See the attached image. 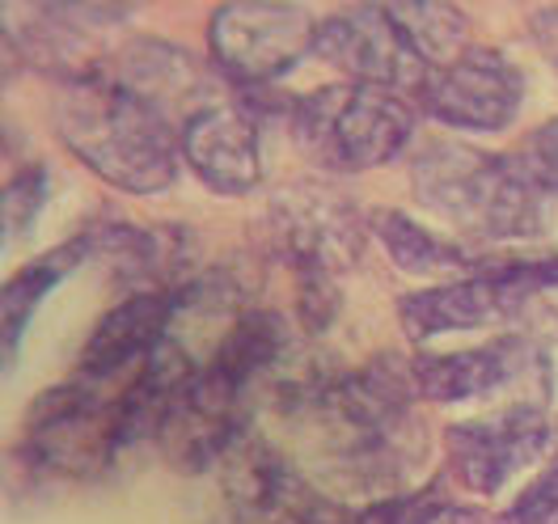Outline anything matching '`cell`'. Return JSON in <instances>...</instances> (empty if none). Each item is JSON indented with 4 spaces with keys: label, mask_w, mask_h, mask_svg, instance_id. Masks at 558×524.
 <instances>
[{
    "label": "cell",
    "mask_w": 558,
    "mask_h": 524,
    "mask_svg": "<svg viewBox=\"0 0 558 524\" xmlns=\"http://www.w3.org/2000/svg\"><path fill=\"white\" fill-rule=\"evenodd\" d=\"M317 22L305 4H225L211 13V60L238 85H271L317 51Z\"/></svg>",
    "instance_id": "obj_7"
},
{
    "label": "cell",
    "mask_w": 558,
    "mask_h": 524,
    "mask_svg": "<svg viewBox=\"0 0 558 524\" xmlns=\"http://www.w3.org/2000/svg\"><path fill=\"white\" fill-rule=\"evenodd\" d=\"M373 233L381 237L389 258L407 271V276H440V271H470V254L457 242H445L436 233H427L411 216L393 208L373 211Z\"/></svg>",
    "instance_id": "obj_17"
},
{
    "label": "cell",
    "mask_w": 558,
    "mask_h": 524,
    "mask_svg": "<svg viewBox=\"0 0 558 524\" xmlns=\"http://www.w3.org/2000/svg\"><path fill=\"white\" fill-rule=\"evenodd\" d=\"M89 249H94V242H89V233H85V237H76V242L51 249L47 258H38V263H31V267H22L13 280L4 283V355L17 348L26 321H31V314L38 309V301L64 280Z\"/></svg>",
    "instance_id": "obj_18"
},
{
    "label": "cell",
    "mask_w": 558,
    "mask_h": 524,
    "mask_svg": "<svg viewBox=\"0 0 558 524\" xmlns=\"http://www.w3.org/2000/svg\"><path fill=\"white\" fill-rule=\"evenodd\" d=\"M499 524H558V449L550 465L517 495V503L499 516Z\"/></svg>",
    "instance_id": "obj_22"
},
{
    "label": "cell",
    "mask_w": 558,
    "mask_h": 524,
    "mask_svg": "<svg viewBox=\"0 0 558 524\" xmlns=\"http://www.w3.org/2000/svg\"><path fill=\"white\" fill-rule=\"evenodd\" d=\"M550 415L537 402L499 406L478 419H465L449 427V470L465 490L495 495L504 490L521 470H529L537 456L550 453Z\"/></svg>",
    "instance_id": "obj_11"
},
{
    "label": "cell",
    "mask_w": 558,
    "mask_h": 524,
    "mask_svg": "<svg viewBox=\"0 0 558 524\" xmlns=\"http://www.w3.org/2000/svg\"><path fill=\"white\" fill-rule=\"evenodd\" d=\"M317 56L339 69L351 85H373L389 89L402 98L423 94L432 69L423 64L411 38L402 35V26L393 22L389 4H355L343 13H330L317 31Z\"/></svg>",
    "instance_id": "obj_9"
},
{
    "label": "cell",
    "mask_w": 558,
    "mask_h": 524,
    "mask_svg": "<svg viewBox=\"0 0 558 524\" xmlns=\"http://www.w3.org/2000/svg\"><path fill=\"white\" fill-rule=\"evenodd\" d=\"M271 381L279 415L317 436L322 461L351 487H393L423 456L415 373L393 355L351 373L279 368Z\"/></svg>",
    "instance_id": "obj_1"
},
{
    "label": "cell",
    "mask_w": 558,
    "mask_h": 524,
    "mask_svg": "<svg viewBox=\"0 0 558 524\" xmlns=\"http://www.w3.org/2000/svg\"><path fill=\"white\" fill-rule=\"evenodd\" d=\"M182 161L186 170L211 186L216 195H250L263 178V153H258V127L245 106L216 102L199 110L182 136Z\"/></svg>",
    "instance_id": "obj_13"
},
{
    "label": "cell",
    "mask_w": 558,
    "mask_h": 524,
    "mask_svg": "<svg viewBox=\"0 0 558 524\" xmlns=\"http://www.w3.org/2000/svg\"><path fill=\"white\" fill-rule=\"evenodd\" d=\"M517 166L537 195H558V119L542 123L517 153Z\"/></svg>",
    "instance_id": "obj_21"
},
{
    "label": "cell",
    "mask_w": 558,
    "mask_h": 524,
    "mask_svg": "<svg viewBox=\"0 0 558 524\" xmlns=\"http://www.w3.org/2000/svg\"><path fill=\"white\" fill-rule=\"evenodd\" d=\"M56 132L69 153L128 195H157L178 178V127L98 69L64 81L56 94Z\"/></svg>",
    "instance_id": "obj_2"
},
{
    "label": "cell",
    "mask_w": 558,
    "mask_h": 524,
    "mask_svg": "<svg viewBox=\"0 0 558 524\" xmlns=\"http://www.w3.org/2000/svg\"><path fill=\"white\" fill-rule=\"evenodd\" d=\"M529 35H533L537 51H542L558 72V9H537V13L529 17Z\"/></svg>",
    "instance_id": "obj_23"
},
{
    "label": "cell",
    "mask_w": 558,
    "mask_h": 524,
    "mask_svg": "<svg viewBox=\"0 0 558 524\" xmlns=\"http://www.w3.org/2000/svg\"><path fill=\"white\" fill-rule=\"evenodd\" d=\"M389 13L432 72L470 51V17L457 4H389Z\"/></svg>",
    "instance_id": "obj_19"
},
{
    "label": "cell",
    "mask_w": 558,
    "mask_h": 524,
    "mask_svg": "<svg viewBox=\"0 0 558 524\" xmlns=\"http://www.w3.org/2000/svg\"><path fill=\"white\" fill-rule=\"evenodd\" d=\"M43 199H47V170H22V174L13 178L9 186H4V220H0V229H4V242H13V237H22L31 224H35V216L43 211Z\"/></svg>",
    "instance_id": "obj_20"
},
{
    "label": "cell",
    "mask_w": 558,
    "mask_h": 524,
    "mask_svg": "<svg viewBox=\"0 0 558 524\" xmlns=\"http://www.w3.org/2000/svg\"><path fill=\"white\" fill-rule=\"evenodd\" d=\"M220 490L238 524H360V512L330 499L314 478H305L276 444L245 427L225 449Z\"/></svg>",
    "instance_id": "obj_5"
},
{
    "label": "cell",
    "mask_w": 558,
    "mask_h": 524,
    "mask_svg": "<svg viewBox=\"0 0 558 524\" xmlns=\"http://www.w3.org/2000/svg\"><path fill=\"white\" fill-rule=\"evenodd\" d=\"M415 199L465 237L512 242L542 229L537 191L521 174L517 157H499L461 141H432L411 166Z\"/></svg>",
    "instance_id": "obj_3"
},
{
    "label": "cell",
    "mask_w": 558,
    "mask_h": 524,
    "mask_svg": "<svg viewBox=\"0 0 558 524\" xmlns=\"http://www.w3.org/2000/svg\"><path fill=\"white\" fill-rule=\"evenodd\" d=\"M292 132L326 170H377L415 141V106L373 85H326L292 102Z\"/></svg>",
    "instance_id": "obj_4"
},
{
    "label": "cell",
    "mask_w": 558,
    "mask_h": 524,
    "mask_svg": "<svg viewBox=\"0 0 558 524\" xmlns=\"http://www.w3.org/2000/svg\"><path fill=\"white\" fill-rule=\"evenodd\" d=\"M110 81H119L123 89H132L140 94L148 106H157L170 123L178 127V136H182V127L199 114V110H208V81H204V69L182 51V47H170V42H157V38H132L128 47H119L110 60H106L102 69Z\"/></svg>",
    "instance_id": "obj_14"
},
{
    "label": "cell",
    "mask_w": 558,
    "mask_h": 524,
    "mask_svg": "<svg viewBox=\"0 0 558 524\" xmlns=\"http://www.w3.org/2000/svg\"><path fill=\"white\" fill-rule=\"evenodd\" d=\"M174 314H178L174 296H166V292H140L132 301L114 305L98 321V330L89 334L85 351H81L76 377L106 385L110 377H119L123 368L148 360L153 351L166 343V330H170Z\"/></svg>",
    "instance_id": "obj_15"
},
{
    "label": "cell",
    "mask_w": 558,
    "mask_h": 524,
    "mask_svg": "<svg viewBox=\"0 0 558 524\" xmlns=\"http://www.w3.org/2000/svg\"><path fill=\"white\" fill-rule=\"evenodd\" d=\"M521 102V69L495 47H470L449 69L432 72L418 94V106L457 132H504L508 123H517Z\"/></svg>",
    "instance_id": "obj_12"
},
{
    "label": "cell",
    "mask_w": 558,
    "mask_h": 524,
    "mask_svg": "<svg viewBox=\"0 0 558 524\" xmlns=\"http://www.w3.org/2000/svg\"><path fill=\"white\" fill-rule=\"evenodd\" d=\"M546 288H558V263H508L411 292L398 301V317L411 339H436L517 317Z\"/></svg>",
    "instance_id": "obj_6"
},
{
    "label": "cell",
    "mask_w": 558,
    "mask_h": 524,
    "mask_svg": "<svg viewBox=\"0 0 558 524\" xmlns=\"http://www.w3.org/2000/svg\"><path fill=\"white\" fill-rule=\"evenodd\" d=\"M271 233L296 276H335L364 249V220L355 204L322 182L279 191L271 204Z\"/></svg>",
    "instance_id": "obj_10"
},
{
    "label": "cell",
    "mask_w": 558,
    "mask_h": 524,
    "mask_svg": "<svg viewBox=\"0 0 558 524\" xmlns=\"http://www.w3.org/2000/svg\"><path fill=\"white\" fill-rule=\"evenodd\" d=\"M537 355L524 339H495L487 348L449 351V355H418L411 360L415 389L423 402H474L504 385L521 381Z\"/></svg>",
    "instance_id": "obj_16"
},
{
    "label": "cell",
    "mask_w": 558,
    "mask_h": 524,
    "mask_svg": "<svg viewBox=\"0 0 558 524\" xmlns=\"http://www.w3.org/2000/svg\"><path fill=\"white\" fill-rule=\"evenodd\" d=\"M119 398H106L102 385L72 381L43 393L26 419V453L56 474H102L114 461Z\"/></svg>",
    "instance_id": "obj_8"
}]
</instances>
